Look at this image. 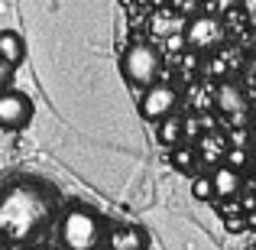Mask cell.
I'll return each mask as SVG.
<instances>
[{
    "mask_svg": "<svg viewBox=\"0 0 256 250\" xmlns=\"http://www.w3.org/2000/svg\"><path fill=\"white\" fill-rule=\"evenodd\" d=\"M56 214V195L46 185L16 179L0 188V237L6 244H30Z\"/></svg>",
    "mask_w": 256,
    "mask_h": 250,
    "instance_id": "cell-1",
    "label": "cell"
},
{
    "mask_svg": "<svg viewBox=\"0 0 256 250\" xmlns=\"http://www.w3.org/2000/svg\"><path fill=\"white\" fill-rule=\"evenodd\" d=\"M104 214L94 205H72L62 211V221H58V240H62L65 250H100L104 244Z\"/></svg>",
    "mask_w": 256,
    "mask_h": 250,
    "instance_id": "cell-2",
    "label": "cell"
},
{
    "mask_svg": "<svg viewBox=\"0 0 256 250\" xmlns=\"http://www.w3.org/2000/svg\"><path fill=\"white\" fill-rule=\"evenodd\" d=\"M162 72V52L152 43H130L120 56V75L130 88H152Z\"/></svg>",
    "mask_w": 256,
    "mask_h": 250,
    "instance_id": "cell-3",
    "label": "cell"
},
{
    "mask_svg": "<svg viewBox=\"0 0 256 250\" xmlns=\"http://www.w3.org/2000/svg\"><path fill=\"white\" fill-rule=\"evenodd\" d=\"M227 39V30L224 23H220L218 17H211V13H198V17L188 20L185 26V43L192 46L194 52H214L220 49Z\"/></svg>",
    "mask_w": 256,
    "mask_h": 250,
    "instance_id": "cell-4",
    "label": "cell"
},
{
    "mask_svg": "<svg viewBox=\"0 0 256 250\" xmlns=\"http://www.w3.org/2000/svg\"><path fill=\"white\" fill-rule=\"evenodd\" d=\"M178 101H182L178 88L159 82V85L143 91V98H140V117L150 120V124H162V120H169L178 111Z\"/></svg>",
    "mask_w": 256,
    "mask_h": 250,
    "instance_id": "cell-5",
    "label": "cell"
},
{
    "mask_svg": "<svg viewBox=\"0 0 256 250\" xmlns=\"http://www.w3.org/2000/svg\"><path fill=\"white\" fill-rule=\"evenodd\" d=\"M32 101L23 91H4L0 94V130H23L32 120Z\"/></svg>",
    "mask_w": 256,
    "mask_h": 250,
    "instance_id": "cell-6",
    "label": "cell"
},
{
    "mask_svg": "<svg viewBox=\"0 0 256 250\" xmlns=\"http://www.w3.org/2000/svg\"><path fill=\"white\" fill-rule=\"evenodd\" d=\"M214 104H218V111L224 114V117H230L234 124H240L244 127L246 124V98H244V91H240V85H234V82H220L218 85V91H214Z\"/></svg>",
    "mask_w": 256,
    "mask_h": 250,
    "instance_id": "cell-7",
    "label": "cell"
},
{
    "mask_svg": "<svg viewBox=\"0 0 256 250\" xmlns=\"http://www.w3.org/2000/svg\"><path fill=\"white\" fill-rule=\"evenodd\" d=\"M107 247L110 250H150V234H146V227H140V224L114 227L110 237H107Z\"/></svg>",
    "mask_w": 256,
    "mask_h": 250,
    "instance_id": "cell-8",
    "label": "cell"
},
{
    "mask_svg": "<svg viewBox=\"0 0 256 250\" xmlns=\"http://www.w3.org/2000/svg\"><path fill=\"white\" fill-rule=\"evenodd\" d=\"M211 185H214V198H237L240 188H244V179H240L237 169L220 163V166H214V172H211Z\"/></svg>",
    "mask_w": 256,
    "mask_h": 250,
    "instance_id": "cell-9",
    "label": "cell"
},
{
    "mask_svg": "<svg viewBox=\"0 0 256 250\" xmlns=\"http://www.w3.org/2000/svg\"><path fill=\"white\" fill-rule=\"evenodd\" d=\"M0 59H4L10 69H20L26 59V43L16 30H0Z\"/></svg>",
    "mask_w": 256,
    "mask_h": 250,
    "instance_id": "cell-10",
    "label": "cell"
},
{
    "mask_svg": "<svg viewBox=\"0 0 256 250\" xmlns=\"http://www.w3.org/2000/svg\"><path fill=\"white\" fill-rule=\"evenodd\" d=\"M156 140L159 146H166V150H178L182 143H185V117H178V114H172L169 120H162V124H156Z\"/></svg>",
    "mask_w": 256,
    "mask_h": 250,
    "instance_id": "cell-11",
    "label": "cell"
},
{
    "mask_svg": "<svg viewBox=\"0 0 256 250\" xmlns=\"http://www.w3.org/2000/svg\"><path fill=\"white\" fill-rule=\"evenodd\" d=\"M194 150H198V159H201V163H218L220 166L230 146H224V140H220L218 133H204V137L198 140V146H194Z\"/></svg>",
    "mask_w": 256,
    "mask_h": 250,
    "instance_id": "cell-12",
    "label": "cell"
},
{
    "mask_svg": "<svg viewBox=\"0 0 256 250\" xmlns=\"http://www.w3.org/2000/svg\"><path fill=\"white\" fill-rule=\"evenodd\" d=\"M169 166L175 169V172H182V175H194V169L201 166L198 150H194L192 143H182L178 150H172V153H169Z\"/></svg>",
    "mask_w": 256,
    "mask_h": 250,
    "instance_id": "cell-13",
    "label": "cell"
},
{
    "mask_svg": "<svg viewBox=\"0 0 256 250\" xmlns=\"http://www.w3.org/2000/svg\"><path fill=\"white\" fill-rule=\"evenodd\" d=\"M192 195H194L198 201H211V198H214L211 175H194V179H192Z\"/></svg>",
    "mask_w": 256,
    "mask_h": 250,
    "instance_id": "cell-14",
    "label": "cell"
},
{
    "mask_svg": "<svg viewBox=\"0 0 256 250\" xmlns=\"http://www.w3.org/2000/svg\"><path fill=\"white\" fill-rule=\"evenodd\" d=\"M246 163H253L250 150H234V146L227 150V156H224V166H230V169H237V172H240V169H244Z\"/></svg>",
    "mask_w": 256,
    "mask_h": 250,
    "instance_id": "cell-15",
    "label": "cell"
},
{
    "mask_svg": "<svg viewBox=\"0 0 256 250\" xmlns=\"http://www.w3.org/2000/svg\"><path fill=\"white\" fill-rule=\"evenodd\" d=\"M13 72H16V69H10V65L0 59V94L10 91V85H13Z\"/></svg>",
    "mask_w": 256,
    "mask_h": 250,
    "instance_id": "cell-16",
    "label": "cell"
},
{
    "mask_svg": "<svg viewBox=\"0 0 256 250\" xmlns=\"http://www.w3.org/2000/svg\"><path fill=\"white\" fill-rule=\"evenodd\" d=\"M198 127H201V120H198V117H185V143L198 137ZM198 140H201V137H198Z\"/></svg>",
    "mask_w": 256,
    "mask_h": 250,
    "instance_id": "cell-17",
    "label": "cell"
},
{
    "mask_svg": "<svg viewBox=\"0 0 256 250\" xmlns=\"http://www.w3.org/2000/svg\"><path fill=\"white\" fill-rule=\"evenodd\" d=\"M227 227H230V231H240V227H244V218H237V221L227 218Z\"/></svg>",
    "mask_w": 256,
    "mask_h": 250,
    "instance_id": "cell-18",
    "label": "cell"
},
{
    "mask_svg": "<svg viewBox=\"0 0 256 250\" xmlns=\"http://www.w3.org/2000/svg\"><path fill=\"white\" fill-rule=\"evenodd\" d=\"M250 156H253V169H256V143H253V150H250Z\"/></svg>",
    "mask_w": 256,
    "mask_h": 250,
    "instance_id": "cell-19",
    "label": "cell"
},
{
    "mask_svg": "<svg viewBox=\"0 0 256 250\" xmlns=\"http://www.w3.org/2000/svg\"><path fill=\"white\" fill-rule=\"evenodd\" d=\"M100 250H104V247H100Z\"/></svg>",
    "mask_w": 256,
    "mask_h": 250,
    "instance_id": "cell-20",
    "label": "cell"
}]
</instances>
